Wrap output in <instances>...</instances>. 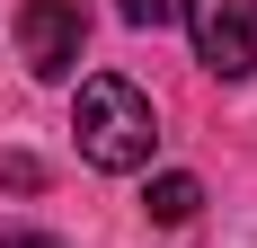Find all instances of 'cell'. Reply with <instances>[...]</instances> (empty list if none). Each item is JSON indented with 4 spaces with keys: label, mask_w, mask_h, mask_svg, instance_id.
I'll return each instance as SVG.
<instances>
[{
    "label": "cell",
    "mask_w": 257,
    "mask_h": 248,
    "mask_svg": "<svg viewBox=\"0 0 257 248\" xmlns=\"http://www.w3.org/2000/svg\"><path fill=\"white\" fill-rule=\"evenodd\" d=\"M80 160L89 169H106V177H133V169H151V142H160V115H151V98L133 89V80H115V71H98V80H80Z\"/></svg>",
    "instance_id": "obj_1"
},
{
    "label": "cell",
    "mask_w": 257,
    "mask_h": 248,
    "mask_svg": "<svg viewBox=\"0 0 257 248\" xmlns=\"http://www.w3.org/2000/svg\"><path fill=\"white\" fill-rule=\"evenodd\" d=\"M186 9V36H195V53H204L213 80H248L257 62V0H178Z\"/></svg>",
    "instance_id": "obj_2"
},
{
    "label": "cell",
    "mask_w": 257,
    "mask_h": 248,
    "mask_svg": "<svg viewBox=\"0 0 257 248\" xmlns=\"http://www.w3.org/2000/svg\"><path fill=\"white\" fill-rule=\"evenodd\" d=\"M80 45H89L80 0H27V9H18V53H27V71H36V80L80 71Z\"/></svg>",
    "instance_id": "obj_3"
},
{
    "label": "cell",
    "mask_w": 257,
    "mask_h": 248,
    "mask_svg": "<svg viewBox=\"0 0 257 248\" xmlns=\"http://www.w3.org/2000/svg\"><path fill=\"white\" fill-rule=\"evenodd\" d=\"M142 213L178 230V222H195V213H204V186H195L186 169H169V177H151V195H142Z\"/></svg>",
    "instance_id": "obj_4"
},
{
    "label": "cell",
    "mask_w": 257,
    "mask_h": 248,
    "mask_svg": "<svg viewBox=\"0 0 257 248\" xmlns=\"http://www.w3.org/2000/svg\"><path fill=\"white\" fill-rule=\"evenodd\" d=\"M45 186V160H27V151H0V195H36Z\"/></svg>",
    "instance_id": "obj_5"
},
{
    "label": "cell",
    "mask_w": 257,
    "mask_h": 248,
    "mask_svg": "<svg viewBox=\"0 0 257 248\" xmlns=\"http://www.w3.org/2000/svg\"><path fill=\"white\" fill-rule=\"evenodd\" d=\"M169 9H178V0H115L124 27H169Z\"/></svg>",
    "instance_id": "obj_6"
},
{
    "label": "cell",
    "mask_w": 257,
    "mask_h": 248,
    "mask_svg": "<svg viewBox=\"0 0 257 248\" xmlns=\"http://www.w3.org/2000/svg\"><path fill=\"white\" fill-rule=\"evenodd\" d=\"M0 248H62V239H45V230H9Z\"/></svg>",
    "instance_id": "obj_7"
}]
</instances>
